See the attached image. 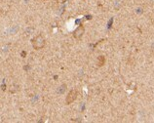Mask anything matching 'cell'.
<instances>
[{
	"label": "cell",
	"instance_id": "obj_1",
	"mask_svg": "<svg viewBox=\"0 0 154 123\" xmlns=\"http://www.w3.org/2000/svg\"><path fill=\"white\" fill-rule=\"evenodd\" d=\"M32 46L35 50H40L45 46V39L42 35H37L32 40Z\"/></svg>",
	"mask_w": 154,
	"mask_h": 123
},
{
	"label": "cell",
	"instance_id": "obj_2",
	"mask_svg": "<svg viewBox=\"0 0 154 123\" xmlns=\"http://www.w3.org/2000/svg\"><path fill=\"white\" fill-rule=\"evenodd\" d=\"M77 98V91L76 90H71V91H69V93L67 94L66 96V105H70L71 102H73Z\"/></svg>",
	"mask_w": 154,
	"mask_h": 123
},
{
	"label": "cell",
	"instance_id": "obj_3",
	"mask_svg": "<svg viewBox=\"0 0 154 123\" xmlns=\"http://www.w3.org/2000/svg\"><path fill=\"white\" fill-rule=\"evenodd\" d=\"M84 31H85V28H84V27L82 26V24H81V26H79L78 27H77L76 30H74V32H73L74 38L79 39L80 37H82V35L84 34Z\"/></svg>",
	"mask_w": 154,
	"mask_h": 123
},
{
	"label": "cell",
	"instance_id": "obj_4",
	"mask_svg": "<svg viewBox=\"0 0 154 123\" xmlns=\"http://www.w3.org/2000/svg\"><path fill=\"white\" fill-rule=\"evenodd\" d=\"M104 64H105V58L103 56H100L98 58V65L99 67H103Z\"/></svg>",
	"mask_w": 154,
	"mask_h": 123
},
{
	"label": "cell",
	"instance_id": "obj_5",
	"mask_svg": "<svg viewBox=\"0 0 154 123\" xmlns=\"http://www.w3.org/2000/svg\"><path fill=\"white\" fill-rule=\"evenodd\" d=\"M66 84H63L62 86H60V91H59V93H60V94H62V93H63L64 89H66Z\"/></svg>",
	"mask_w": 154,
	"mask_h": 123
},
{
	"label": "cell",
	"instance_id": "obj_6",
	"mask_svg": "<svg viewBox=\"0 0 154 123\" xmlns=\"http://www.w3.org/2000/svg\"><path fill=\"white\" fill-rule=\"evenodd\" d=\"M26 53L25 51H23V52L22 53V56L23 57V58H25V57H26Z\"/></svg>",
	"mask_w": 154,
	"mask_h": 123
}]
</instances>
